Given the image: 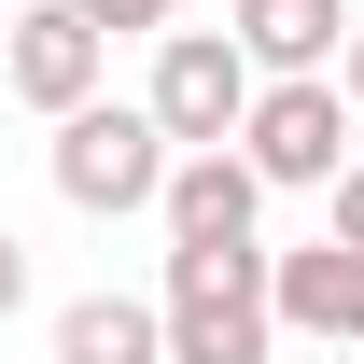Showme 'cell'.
Wrapping results in <instances>:
<instances>
[{
	"instance_id": "1",
	"label": "cell",
	"mask_w": 364,
	"mask_h": 364,
	"mask_svg": "<svg viewBox=\"0 0 364 364\" xmlns=\"http://www.w3.org/2000/svg\"><path fill=\"white\" fill-rule=\"evenodd\" d=\"M154 322H168V364H267V350H280L267 252H252V238H225V252H168Z\"/></svg>"
},
{
	"instance_id": "2",
	"label": "cell",
	"mask_w": 364,
	"mask_h": 364,
	"mask_svg": "<svg viewBox=\"0 0 364 364\" xmlns=\"http://www.w3.org/2000/svg\"><path fill=\"white\" fill-rule=\"evenodd\" d=\"M56 196L85 210V225H127V210H154L168 196V127L140 112V98H85V112H56Z\"/></svg>"
},
{
	"instance_id": "3",
	"label": "cell",
	"mask_w": 364,
	"mask_h": 364,
	"mask_svg": "<svg viewBox=\"0 0 364 364\" xmlns=\"http://www.w3.org/2000/svg\"><path fill=\"white\" fill-rule=\"evenodd\" d=\"M238 168L267 182V196H322V182L350 168V98H336V70H309V85H252V112H238Z\"/></svg>"
},
{
	"instance_id": "4",
	"label": "cell",
	"mask_w": 364,
	"mask_h": 364,
	"mask_svg": "<svg viewBox=\"0 0 364 364\" xmlns=\"http://www.w3.org/2000/svg\"><path fill=\"white\" fill-rule=\"evenodd\" d=\"M140 112L168 127V154H225V140H238V112H252V56H238L225 28H168V43H154Z\"/></svg>"
},
{
	"instance_id": "5",
	"label": "cell",
	"mask_w": 364,
	"mask_h": 364,
	"mask_svg": "<svg viewBox=\"0 0 364 364\" xmlns=\"http://www.w3.org/2000/svg\"><path fill=\"white\" fill-rule=\"evenodd\" d=\"M98 70H112V43H98L70 0H28V14H14V43H0V85L28 98V112H85Z\"/></svg>"
},
{
	"instance_id": "6",
	"label": "cell",
	"mask_w": 364,
	"mask_h": 364,
	"mask_svg": "<svg viewBox=\"0 0 364 364\" xmlns=\"http://www.w3.org/2000/svg\"><path fill=\"white\" fill-rule=\"evenodd\" d=\"M267 309H280V336L350 350V336H364V252H350V238H294V252H267Z\"/></svg>"
},
{
	"instance_id": "7",
	"label": "cell",
	"mask_w": 364,
	"mask_h": 364,
	"mask_svg": "<svg viewBox=\"0 0 364 364\" xmlns=\"http://www.w3.org/2000/svg\"><path fill=\"white\" fill-rule=\"evenodd\" d=\"M225 43L252 56V85H309V70L350 56V0H238Z\"/></svg>"
},
{
	"instance_id": "8",
	"label": "cell",
	"mask_w": 364,
	"mask_h": 364,
	"mask_svg": "<svg viewBox=\"0 0 364 364\" xmlns=\"http://www.w3.org/2000/svg\"><path fill=\"white\" fill-rule=\"evenodd\" d=\"M252 210H267V182L225 154H168V196H154V225H168V252H225V238H252Z\"/></svg>"
},
{
	"instance_id": "9",
	"label": "cell",
	"mask_w": 364,
	"mask_h": 364,
	"mask_svg": "<svg viewBox=\"0 0 364 364\" xmlns=\"http://www.w3.org/2000/svg\"><path fill=\"white\" fill-rule=\"evenodd\" d=\"M56 364H168L154 294H70L56 309Z\"/></svg>"
},
{
	"instance_id": "10",
	"label": "cell",
	"mask_w": 364,
	"mask_h": 364,
	"mask_svg": "<svg viewBox=\"0 0 364 364\" xmlns=\"http://www.w3.org/2000/svg\"><path fill=\"white\" fill-rule=\"evenodd\" d=\"M70 14H85L98 43H127V28H140V43H168V28H182V0H70Z\"/></svg>"
},
{
	"instance_id": "11",
	"label": "cell",
	"mask_w": 364,
	"mask_h": 364,
	"mask_svg": "<svg viewBox=\"0 0 364 364\" xmlns=\"http://www.w3.org/2000/svg\"><path fill=\"white\" fill-rule=\"evenodd\" d=\"M322 196H336V225H322V238H350V252H364V154H350L336 182H322Z\"/></svg>"
},
{
	"instance_id": "12",
	"label": "cell",
	"mask_w": 364,
	"mask_h": 364,
	"mask_svg": "<svg viewBox=\"0 0 364 364\" xmlns=\"http://www.w3.org/2000/svg\"><path fill=\"white\" fill-rule=\"evenodd\" d=\"M14 309H28V238L0 225V322H14Z\"/></svg>"
},
{
	"instance_id": "13",
	"label": "cell",
	"mask_w": 364,
	"mask_h": 364,
	"mask_svg": "<svg viewBox=\"0 0 364 364\" xmlns=\"http://www.w3.org/2000/svg\"><path fill=\"white\" fill-rule=\"evenodd\" d=\"M336 98H350V112H364V28H350V56H336Z\"/></svg>"
}]
</instances>
